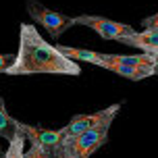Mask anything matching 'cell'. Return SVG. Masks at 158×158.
I'll list each match as a JSON object with an SVG mask.
<instances>
[{
	"label": "cell",
	"instance_id": "obj_2",
	"mask_svg": "<svg viewBox=\"0 0 158 158\" xmlns=\"http://www.w3.org/2000/svg\"><path fill=\"white\" fill-rule=\"evenodd\" d=\"M118 110H121V104H112V106L104 108V110H98V112H94V114H77V117H73L71 121L60 129L63 142L73 139V137L85 133L89 129H96V127L112 125V121H114Z\"/></svg>",
	"mask_w": 158,
	"mask_h": 158
},
{
	"label": "cell",
	"instance_id": "obj_8",
	"mask_svg": "<svg viewBox=\"0 0 158 158\" xmlns=\"http://www.w3.org/2000/svg\"><path fill=\"white\" fill-rule=\"evenodd\" d=\"M15 135H17V118H13L6 112L4 100L0 98V137H4L6 142H13Z\"/></svg>",
	"mask_w": 158,
	"mask_h": 158
},
{
	"label": "cell",
	"instance_id": "obj_14",
	"mask_svg": "<svg viewBox=\"0 0 158 158\" xmlns=\"http://www.w3.org/2000/svg\"><path fill=\"white\" fill-rule=\"evenodd\" d=\"M152 73L158 75V56H154V60H152Z\"/></svg>",
	"mask_w": 158,
	"mask_h": 158
},
{
	"label": "cell",
	"instance_id": "obj_16",
	"mask_svg": "<svg viewBox=\"0 0 158 158\" xmlns=\"http://www.w3.org/2000/svg\"><path fill=\"white\" fill-rule=\"evenodd\" d=\"M0 152H2V146H0Z\"/></svg>",
	"mask_w": 158,
	"mask_h": 158
},
{
	"label": "cell",
	"instance_id": "obj_11",
	"mask_svg": "<svg viewBox=\"0 0 158 158\" xmlns=\"http://www.w3.org/2000/svg\"><path fill=\"white\" fill-rule=\"evenodd\" d=\"M142 25H143V31H158V13L152 17H146Z\"/></svg>",
	"mask_w": 158,
	"mask_h": 158
},
{
	"label": "cell",
	"instance_id": "obj_13",
	"mask_svg": "<svg viewBox=\"0 0 158 158\" xmlns=\"http://www.w3.org/2000/svg\"><path fill=\"white\" fill-rule=\"evenodd\" d=\"M54 156H56V158H71L69 154H67V152L63 150V148H58V150H54Z\"/></svg>",
	"mask_w": 158,
	"mask_h": 158
},
{
	"label": "cell",
	"instance_id": "obj_9",
	"mask_svg": "<svg viewBox=\"0 0 158 158\" xmlns=\"http://www.w3.org/2000/svg\"><path fill=\"white\" fill-rule=\"evenodd\" d=\"M23 152H25V137L17 131L13 142H8V150L4 152V158H23Z\"/></svg>",
	"mask_w": 158,
	"mask_h": 158
},
{
	"label": "cell",
	"instance_id": "obj_6",
	"mask_svg": "<svg viewBox=\"0 0 158 158\" xmlns=\"http://www.w3.org/2000/svg\"><path fill=\"white\" fill-rule=\"evenodd\" d=\"M17 131L25 137V142L29 139V143H38V146H42V148H46L50 152L58 150L60 143H63L60 129H44V127L27 125V123L17 121Z\"/></svg>",
	"mask_w": 158,
	"mask_h": 158
},
{
	"label": "cell",
	"instance_id": "obj_10",
	"mask_svg": "<svg viewBox=\"0 0 158 158\" xmlns=\"http://www.w3.org/2000/svg\"><path fill=\"white\" fill-rule=\"evenodd\" d=\"M23 158H56L54 152L46 150V148H42L38 143H29V150L23 152Z\"/></svg>",
	"mask_w": 158,
	"mask_h": 158
},
{
	"label": "cell",
	"instance_id": "obj_12",
	"mask_svg": "<svg viewBox=\"0 0 158 158\" xmlns=\"http://www.w3.org/2000/svg\"><path fill=\"white\" fill-rule=\"evenodd\" d=\"M13 58H15V54H0V73L6 71V67L13 63Z\"/></svg>",
	"mask_w": 158,
	"mask_h": 158
},
{
	"label": "cell",
	"instance_id": "obj_3",
	"mask_svg": "<svg viewBox=\"0 0 158 158\" xmlns=\"http://www.w3.org/2000/svg\"><path fill=\"white\" fill-rule=\"evenodd\" d=\"M108 129H110V125L89 129V131L77 135V137H73V139L63 142L60 148H63L71 158H89L98 148H102L104 143L108 142Z\"/></svg>",
	"mask_w": 158,
	"mask_h": 158
},
{
	"label": "cell",
	"instance_id": "obj_4",
	"mask_svg": "<svg viewBox=\"0 0 158 158\" xmlns=\"http://www.w3.org/2000/svg\"><path fill=\"white\" fill-rule=\"evenodd\" d=\"M27 13H29V17H31L35 23L46 27L50 38H60L69 27L75 25L73 17H67V15L56 13V10H50L44 4H40L38 0H27Z\"/></svg>",
	"mask_w": 158,
	"mask_h": 158
},
{
	"label": "cell",
	"instance_id": "obj_1",
	"mask_svg": "<svg viewBox=\"0 0 158 158\" xmlns=\"http://www.w3.org/2000/svg\"><path fill=\"white\" fill-rule=\"evenodd\" d=\"M6 75H81L79 63L60 54L56 46L48 44L35 29V25L23 23L19 27V50L13 63L6 67Z\"/></svg>",
	"mask_w": 158,
	"mask_h": 158
},
{
	"label": "cell",
	"instance_id": "obj_15",
	"mask_svg": "<svg viewBox=\"0 0 158 158\" xmlns=\"http://www.w3.org/2000/svg\"><path fill=\"white\" fill-rule=\"evenodd\" d=\"M0 158H4V152H0Z\"/></svg>",
	"mask_w": 158,
	"mask_h": 158
},
{
	"label": "cell",
	"instance_id": "obj_7",
	"mask_svg": "<svg viewBox=\"0 0 158 158\" xmlns=\"http://www.w3.org/2000/svg\"><path fill=\"white\" fill-rule=\"evenodd\" d=\"M121 44L142 50L143 54L158 56V31H133L118 40Z\"/></svg>",
	"mask_w": 158,
	"mask_h": 158
},
{
	"label": "cell",
	"instance_id": "obj_5",
	"mask_svg": "<svg viewBox=\"0 0 158 158\" xmlns=\"http://www.w3.org/2000/svg\"><path fill=\"white\" fill-rule=\"evenodd\" d=\"M73 21H75V25H85L89 29H94L100 38L112 40V42H118L121 38L135 31L131 25L118 23V21H112V19H106V17H98V15H79V17H73Z\"/></svg>",
	"mask_w": 158,
	"mask_h": 158
}]
</instances>
